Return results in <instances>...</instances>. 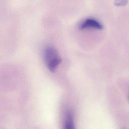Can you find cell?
Returning a JSON list of instances; mask_svg holds the SVG:
<instances>
[{
    "mask_svg": "<svg viewBox=\"0 0 129 129\" xmlns=\"http://www.w3.org/2000/svg\"><path fill=\"white\" fill-rule=\"evenodd\" d=\"M43 56L48 69L51 72L55 71L61 61V59L57 50L54 47L48 46L44 49Z\"/></svg>",
    "mask_w": 129,
    "mask_h": 129,
    "instance_id": "1",
    "label": "cell"
},
{
    "mask_svg": "<svg viewBox=\"0 0 129 129\" xmlns=\"http://www.w3.org/2000/svg\"><path fill=\"white\" fill-rule=\"evenodd\" d=\"M103 28V25L99 22L92 18L86 19L79 25V28L80 29L93 28L101 30Z\"/></svg>",
    "mask_w": 129,
    "mask_h": 129,
    "instance_id": "2",
    "label": "cell"
},
{
    "mask_svg": "<svg viewBox=\"0 0 129 129\" xmlns=\"http://www.w3.org/2000/svg\"><path fill=\"white\" fill-rule=\"evenodd\" d=\"M63 129H76L75 125L73 114L71 111H68L66 115Z\"/></svg>",
    "mask_w": 129,
    "mask_h": 129,
    "instance_id": "3",
    "label": "cell"
},
{
    "mask_svg": "<svg viewBox=\"0 0 129 129\" xmlns=\"http://www.w3.org/2000/svg\"><path fill=\"white\" fill-rule=\"evenodd\" d=\"M128 0H115L114 5L117 6H123L127 4Z\"/></svg>",
    "mask_w": 129,
    "mask_h": 129,
    "instance_id": "4",
    "label": "cell"
},
{
    "mask_svg": "<svg viewBox=\"0 0 129 129\" xmlns=\"http://www.w3.org/2000/svg\"><path fill=\"white\" fill-rule=\"evenodd\" d=\"M128 100H129V96H128Z\"/></svg>",
    "mask_w": 129,
    "mask_h": 129,
    "instance_id": "5",
    "label": "cell"
}]
</instances>
